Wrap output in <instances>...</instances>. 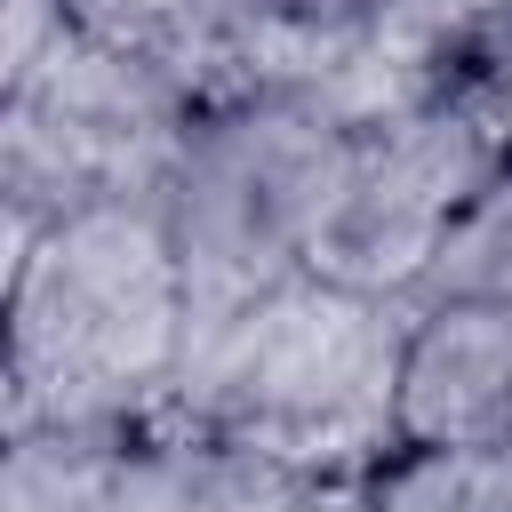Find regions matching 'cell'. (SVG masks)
Instances as JSON below:
<instances>
[{
	"label": "cell",
	"instance_id": "obj_1",
	"mask_svg": "<svg viewBox=\"0 0 512 512\" xmlns=\"http://www.w3.org/2000/svg\"><path fill=\"white\" fill-rule=\"evenodd\" d=\"M408 312V296L296 272L184 352L160 416L224 432L312 480H368L400 448Z\"/></svg>",
	"mask_w": 512,
	"mask_h": 512
},
{
	"label": "cell",
	"instance_id": "obj_2",
	"mask_svg": "<svg viewBox=\"0 0 512 512\" xmlns=\"http://www.w3.org/2000/svg\"><path fill=\"white\" fill-rule=\"evenodd\" d=\"M192 344L160 200L80 208L8 264V432L144 424Z\"/></svg>",
	"mask_w": 512,
	"mask_h": 512
},
{
	"label": "cell",
	"instance_id": "obj_3",
	"mask_svg": "<svg viewBox=\"0 0 512 512\" xmlns=\"http://www.w3.org/2000/svg\"><path fill=\"white\" fill-rule=\"evenodd\" d=\"M344 160H352V128L264 88L192 112L184 152L160 184V224L184 264L192 344L240 320L256 296L312 272V240L336 208Z\"/></svg>",
	"mask_w": 512,
	"mask_h": 512
},
{
	"label": "cell",
	"instance_id": "obj_4",
	"mask_svg": "<svg viewBox=\"0 0 512 512\" xmlns=\"http://www.w3.org/2000/svg\"><path fill=\"white\" fill-rule=\"evenodd\" d=\"M200 96L144 56L88 40L80 24L0 80V200H8V264L80 208L160 200Z\"/></svg>",
	"mask_w": 512,
	"mask_h": 512
},
{
	"label": "cell",
	"instance_id": "obj_5",
	"mask_svg": "<svg viewBox=\"0 0 512 512\" xmlns=\"http://www.w3.org/2000/svg\"><path fill=\"white\" fill-rule=\"evenodd\" d=\"M504 168V144L472 112V96L416 104L384 128L352 136L336 208L312 240V272L368 288V296H416L456 216L480 200V184Z\"/></svg>",
	"mask_w": 512,
	"mask_h": 512
},
{
	"label": "cell",
	"instance_id": "obj_6",
	"mask_svg": "<svg viewBox=\"0 0 512 512\" xmlns=\"http://www.w3.org/2000/svg\"><path fill=\"white\" fill-rule=\"evenodd\" d=\"M96 512H360V480H312L224 432L144 416L120 432Z\"/></svg>",
	"mask_w": 512,
	"mask_h": 512
},
{
	"label": "cell",
	"instance_id": "obj_7",
	"mask_svg": "<svg viewBox=\"0 0 512 512\" xmlns=\"http://www.w3.org/2000/svg\"><path fill=\"white\" fill-rule=\"evenodd\" d=\"M400 360V448L512 440V304L488 296H408Z\"/></svg>",
	"mask_w": 512,
	"mask_h": 512
},
{
	"label": "cell",
	"instance_id": "obj_8",
	"mask_svg": "<svg viewBox=\"0 0 512 512\" xmlns=\"http://www.w3.org/2000/svg\"><path fill=\"white\" fill-rule=\"evenodd\" d=\"M64 16L120 48L144 56L152 72L184 80L200 104L240 96V48H248V0H64Z\"/></svg>",
	"mask_w": 512,
	"mask_h": 512
},
{
	"label": "cell",
	"instance_id": "obj_9",
	"mask_svg": "<svg viewBox=\"0 0 512 512\" xmlns=\"http://www.w3.org/2000/svg\"><path fill=\"white\" fill-rule=\"evenodd\" d=\"M360 512H512V440L392 448L360 480Z\"/></svg>",
	"mask_w": 512,
	"mask_h": 512
},
{
	"label": "cell",
	"instance_id": "obj_10",
	"mask_svg": "<svg viewBox=\"0 0 512 512\" xmlns=\"http://www.w3.org/2000/svg\"><path fill=\"white\" fill-rule=\"evenodd\" d=\"M128 424H32L8 432V480L0 512H96L104 472L120 456Z\"/></svg>",
	"mask_w": 512,
	"mask_h": 512
},
{
	"label": "cell",
	"instance_id": "obj_11",
	"mask_svg": "<svg viewBox=\"0 0 512 512\" xmlns=\"http://www.w3.org/2000/svg\"><path fill=\"white\" fill-rule=\"evenodd\" d=\"M416 296H488V304H512V160L456 216V232L440 240V256H432V272H424Z\"/></svg>",
	"mask_w": 512,
	"mask_h": 512
},
{
	"label": "cell",
	"instance_id": "obj_12",
	"mask_svg": "<svg viewBox=\"0 0 512 512\" xmlns=\"http://www.w3.org/2000/svg\"><path fill=\"white\" fill-rule=\"evenodd\" d=\"M456 96H472V112L488 120V136L504 144V160H512V16L464 56V88Z\"/></svg>",
	"mask_w": 512,
	"mask_h": 512
},
{
	"label": "cell",
	"instance_id": "obj_13",
	"mask_svg": "<svg viewBox=\"0 0 512 512\" xmlns=\"http://www.w3.org/2000/svg\"><path fill=\"white\" fill-rule=\"evenodd\" d=\"M392 8H400L408 24H424L440 48H456V64H464V56L512 16V0H392ZM456 88H464V80H456Z\"/></svg>",
	"mask_w": 512,
	"mask_h": 512
}]
</instances>
